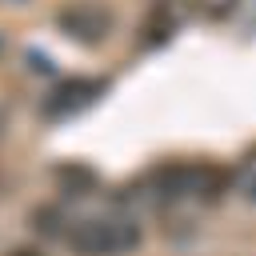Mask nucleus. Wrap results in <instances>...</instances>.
I'll return each instance as SVG.
<instances>
[{
    "label": "nucleus",
    "mask_w": 256,
    "mask_h": 256,
    "mask_svg": "<svg viewBox=\"0 0 256 256\" xmlns=\"http://www.w3.org/2000/svg\"><path fill=\"white\" fill-rule=\"evenodd\" d=\"M232 188L248 200V204H256V144L240 156V164L232 168Z\"/></svg>",
    "instance_id": "0eeeda50"
},
{
    "label": "nucleus",
    "mask_w": 256,
    "mask_h": 256,
    "mask_svg": "<svg viewBox=\"0 0 256 256\" xmlns=\"http://www.w3.org/2000/svg\"><path fill=\"white\" fill-rule=\"evenodd\" d=\"M8 256H40V252H32V248H16V252H8Z\"/></svg>",
    "instance_id": "6e6552de"
},
{
    "label": "nucleus",
    "mask_w": 256,
    "mask_h": 256,
    "mask_svg": "<svg viewBox=\"0 0 256 256\" xmlns=\"http://www.w3.org/2000/svg\"><path fill=\"white\" fill-rule=\"evenodd\" d=\"M56 180H60V188H64L68 196H88V192L100 184V176H96L88 164H64V168H56Z\"/></svg>",
    "instance_id": "423d86ee"
},
{
    "label": "nucleus",
    "mask_w": 256,
    "mask_h": 256,
    "mask_svg": "<svg viewBox=\"0 0 256 256\" xmlns=\"http://www.w3.org/2000/svg\"><path fill=\"white\" fill-rule=\"evenodd\" d=\"M72 256H132L144 244V228L132 216H80L60 232Z\"/></svg>",
    "instance_id": "f03ea898"
},
{
    "label": "nucleus",
    "mask_w": 256,
    "mask_h": 256,
    "mask_svg": "<svg viewBox=\"0 0 256 256\" xmlns=\"http://www.w3.org/2000/svg\"><path fill=\"white\" fill-rule=\"evenodd\" d=\"M176 28V4L172 0H156L140 24V48H152V44H164Z\"/></svg>",
    "instance_id": "39448f33"
},
{
    "label": "nucleus",
    "mask_w": 256,
    "mask_h": 256,
    "mask_svg": "<svg viewBox=\"0 0 256 256\" xmlns=\"http://www.w3.org/2000/svg\"><path fill=\"white\" fill-rule=\"evenodd\" d=\"M144 188L152 192L156 204H216L232 188V172L212 164V160H164L144 172Z\"/></svg>",
    "instance_id": "f257e3e1"
},
{
    "label": "nucleus",
    "mask_w": 256,
    "mask_h": 256,
    "mask_svg": "<svg viewBox=\"0 0 256 256\" xmlns=\"http://www.w3.org/2000/svg\"><path fill=\"white\" fill-rule=\"evenodd\" d=\"M104 88H108V80H96V76H68V80H60V84L40 100V116H44V120H68V116L92 108Z\"/></svg>",
    "instance_id": "20e7f679"
},
{
    "label": "nucleus",
    "mask_w": 256,
    "mask_h": 256,
    "mask_svg": "<svg viewBox=\"0 0 256 256\" xmlns=\"http://www.w3.org/2000/svg\"><path fill=\"white\" fill-rule=\"evenodd\" d=\"M56 28L72 44H84V48L104 44L108 32H112V8L100 4V0H72L56 12Z\"/></svg>",
    "instance_id": "7ed1b4c3"
}]
</instances>
